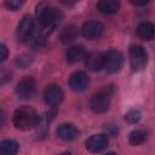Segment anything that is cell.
Masks as SVG:
<instances>
[{"label":"cell","mask_w":155,"mask_h":155,"mask_svg":"<svg viewBox=\"0 0 155 155\" xmlns=\"http://www.w3.org/2000/svg\"><path fill=\"white\" fill-rule=\"evenodd\" d=\"M38 122H39V115L30 107H27V105L19 107L13 113V125L19 130H23V131L30 130L35 127Z\"/></svg>","instance_id":"6da1fadb"},{"label":"cell","mask_w":155,"mask_h":155,"mask_svg":"<svg viewBox=\"0 0 155 155\" xmlns=\"http://www.w3.org/2000/svg\"><path fill=\"white\" fill-rule=\"evenodd\" d=\"M36 16L40 24L45 28H56L63 19V13L50 5L40 4L36 10Z\"/></svg>","instance_id":"7a4b0ae2"},{"label":"cell","mask_w":155,"mask_h":155,"mask_svg":"<svg viewBox=\"0 0 155 155\" xmlns=\"http://www.w3.org/2000/svg\"><path fill=\"white\" fill-rule=\"evenodd\" d=\"M130 54V64L134 71H140L145 68L148 62V56L145 50L139 45H132L128 51Z\"/></svg>","instance_id":"3957f363"},{"label":"cell","mask_w":155,"mask_h":155,"mask_svg":"<svg viewBox=\"0 0 155 155\" xmlns=\"http://www.w3.org/2000/svg\"><path fill=\"white\" fill-rule=\"evenodd\" d=\"M124 64V56L120 51L110 50L103 54V69L108 73H116Z\"/></svg>","instance_id":"277c9868"},{"label":"cell","mask_w":155,"mask_h":155,"mask_svg":"<svg viewBox=\"0 0 155 155\" xmlns=\"http://www.w3.org/2000/svg\"><path fill=\"white\" fill-rule=\"evenodd\" d=\"M110 105V93L105 90L93 94L90 99V108L94 113H104Z\"/></svg>","instance_id":"5b68a950"},{"label":"cell","mask_w":155,"mask_h":155,"mask_svg":"<svg viewBox=\"0 0 155 155\" xmlns=\"http://www.w3.org/2000/svg\"><path fill=\"white\" fill-rule=\"evenodd\" d=\"M35 90H36L35 80L31 76H25L17 84L16 93L21 99H29L34 96Z\"/></svg>","instance_id":"8992f818"},{"label":"cell","mask_w":155,"mask_h":155,"mask_svg":"<svg viewBox=\"0 0 155 155\" xmlns=\"http://www.w3.org/2000/svg\"><path fill=\"white\" fill-rule=\"evenodd\" d=\"M103 31H104V25L101 22H97V21L85 22L82 24V27H81L82 36H85L86 39H90V40L101 38Z\"/></svg>","instance_id":"52a82bcc"},{"label":"cell","mask_w":155,"mask_h":155,"mask_svg":"<svg viewBox=\"0 0 155 155\" xmlns=\"http://www.w3.org/2000/svg\"><path fill=\"white\" fill-rule=\"evenodd\" d=\"M88 84H90V79H88L87 74L81 70L74 71L69 78V86L75 92H81V91L86 90Z\"/></svg>","instance_id":"ba28073f"},{"label":"cell","mask_w":155,"mask_h":155,"mask_svg":"<svg viewBox=\"0 0 155 155\" xmlns=\"http://www.w3.org/2000/svg\"><path fill=\"white\" fill-rule=\"evenodd\" d=\"M34 34V21L30 16H24L17 27V38L21 41L30 39Z\"/></svg>","instance_id":"9c48e42d"},{"label":"cell","mask_w":155,"mask_h":155,"mask_svg":"<svg viewBox=\"0 0 155 155\" xmlns=\"http://www.w3.org/2000/svg\"><path fill=\"white\" fill-rule=\"evenodd\" d=\"M86 149L91 153H99L108 145V137L105 134H93L86 140Z\"/></svg>","instance_id":"30bf717a"},{"label":"cell","mask_w":155,"mask_h":155,"mask_svg":"<svg viewBox=\"0 0 155 155\" xmlns=\"http://www.w3.org/2000/svg\"><path fill=\"white\" fill-rule=\"evenodd\" d=\"M45 101L50 105H57L63 101V91L57 85H50L46 87L44 93Z\"/></svg>","instance_id":"8fae6325"},{"label":"cell","mask_w":155,"mask_h":155,"mask_svg":"<svg viewBox=\"0 0 155 155\" xmlns=\"http://www.w3.org/2000/svg\"><path fill=\"white\" fill-rule=\"evenodd\" d=\"M58 138H61L62 140H67V142H70V140H74L79 137V130L71 125V124H62L58 126L57 131H56Z\"/></svg>","instance_id":"7c38bea8"},{"label":"cell","mask_w":155,"mask_h":155,"mask_svg":"<svg viewBox=\"0 0 155 155\" xmlns=\"http://www.w3.org/2000/svg\"><path fill=\"white\" fill-rule=\"evenodd\" d=\"M85 64L92 71H98L103 68V56L99 52H90L85 54Z\"/></svg>","instance_id":"4fadbf2b"},{"label":"cell","mask_w":155,"mask_h":155,"mask_svg":"<svg viewBox=\"0 0 155 155\" xmlns=\"http://www.w3.org/2000/svg\"><path fill=\"white\" fill-rule=\"evenodd\" d=\"M85 57V48L82 45H73L65 52V58L68 63H76Z\"/></svg>","instance_id":"5bb4252c"},{"label":"cell","mask_w":155,"mask_h":155,"mask_svg":"<svg viewBox=\"0 0 155 155\" xmlns=\"http://www.w3.org/2000/svg\"><path fill=\"white\" fill-rule=\"evenodd\" d=\"M137 34L143 40H153L155 35V27L150 22H142L137 27Z\"/></svg>","instance_id":"9a60e30c"},{"label":"cell","mask_w":155,"mask_h":155,"mask_svg":"<svg viewBox=\"0 0 155 155\" xmlns=\"http://www.w3.org/2000/svg\"><path fill=\"white\" fill-rule=\"evenodd\" d=\"M119 1L115 0H102L97 2V8L104 15H113L119 10Z\"/></svg>","instance_id":"2e32d148"},{"label":"cell","mask_w":155,"mask_h":155,"mask_svg":"<svg viewBox=\"0 0 155 155\" xmlns=\"http://www.w3.org/2000/svg\"><path fill=\"white\" fill-rule=\"evenodd\" d=\"M18 143L13 139H5L0 142V155H16L18 151Z\"/></svg>","instance_id":"e0dca14e"},{"label":"cell","mask_w":155,"mask_h":155,"mask_svg":"<svg viewBox=\"0 0 155 155\" xmlns=\"http://www.w3.org/2000/svg\"><path fill=\"white\" fill-rule=\"evenodd\" d=\"M76 34H78V29L74 25H67L61 31V41L64 44L70 42L76 38Z\"/></svg>","instance_id":"ac0fdd59"},{"label":"cell","mask_w":155,"mask_h":155,"mask_svg":"<svg viewBox=\"0 0 155 155\" xmlns=\"http://www.w3.org/2000/svg\"><path fill=\"white\" fill-rule=\"evenodd\" d=\"M145 139H147V133L143 130H134L128 136V142L132 145H139V144L144 143Z\"/></svg>","instance_id":"d6986e66"},{"label":"cell","mask_w":155,"mask_h":155,"mask_svg":"<svg viewBox=\"0 0 155 155\" xmlns=\"http://www.w3.org/2000/svg\"><path fill=\"white\" fill-rule=\"evenodd\" d=\"M140 111L137 110V109H131L128 110L126 114H125V120L128 122V124H136L140 120Z\"/></svg>","instance_id":"ffe728a7"},{"label":"cell","mask_w":155,"mask_h":155,"mask_svg":"<svg viewBox=\"0 0 155 155\" xmlns=\"http://www.w3.org/2000/svg\"><path fill=\"white\" fill-rule=\"evenodd\" d=\"M22 5H23V1H18V0H7L5 2V6L10 10H13V11L18 10Z\"/></svg>","instance_id":"44dd1931"},{"label":"cell","mask_w":155,"mask_h":155,"mask_svg":"<svg viewBox=\"0 0 155 155\" xmlns=\"http://www.w3.org/2000/svg\"><path fill=\"white\" fill-rule=\"evenodd\" d=\"M7 57H8V48L5 45L0 44V63L4 62Z\"/></svg>","instance_id":"7402d4cb"},{"label":"cell","mask_w":155,"mask_h":155,"mask_svg":"<svg viewBox=\"0 0 155 155\" xmlns=\"http://www.w3.org/2000/svg\"><path fill=\"white\" fill-rule=\"evenodd\" d=\"M133 5H137V6H142V5H145L148 4V0H143V1H131Z\"/></svg>","instance_id":"603a6c76"},{"label":"cell","mask_w":155,"mask_h":155,"mask_svg":"<svg viewBox=\"0 0 155 155\" xmlns=\"http://www.w3.org/2000/svg\"><path fill=\"white\" fill-rule=\"evenodd\" d=\"M104 155H116L115 153H107V154H104Z\"/></svg>","instance_id":"cb8c5ba5"},{"label":"cell","mask_w":155,"mask_h":155,"mask_svg":"<svg viewBox=\"0 0 155 155\" xmlns=\"http://www.w3.org/2000/svg\"><path fill=\"white\" fill-rule=\"evenodd\" d=\"M61 155H70L69 153H63V154H61Z\"/></svg>","instance_id":"d4e9b609"},{"label":"cell","mask_w":155,"mask_h":155,"mask_svg":"<svg viewBox=\"0 0 155 155\" xmlns=\"http://www.w3.org/2000/svg\"><path fill=\"white\" fill-rule=\"evenodd\" d=\"M0 125H1V121H0Z\"/></svg>","instance_id":"484cf974"}]
</instances>
